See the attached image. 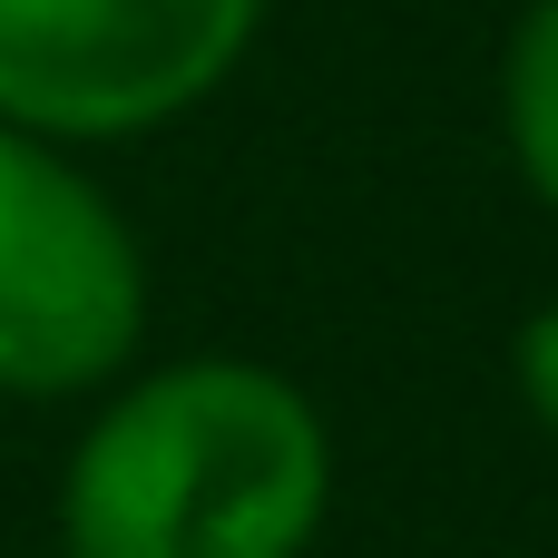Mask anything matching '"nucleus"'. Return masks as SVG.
Returning <instances> with one entry per match:
<instances>
[{"label": "nucleus", "instance_id": "obj_4", "mask_svg": "<svg viewBox=\"0 0 558 558\" xmlns=\"http://www.w3.org/2000/svg\"><path fill=\"white\" fill-rule=\"evenodd\" d=\"M510 147H520V177L539 186V206H558V0H530L520 39H510Z\"/></svg>", "mask_w": 558, "mask_h": 558}, {"label": "nucleus", "instance_id": "obj_3", "mask_svg": "<svg viewBox=\"0 0 558 558\" xmlns=\"http://www.w3.org/2000/svg\"><path fill=\"white\" fill-rule=\"evenodd\" d=\"M265 0H0V118L29 137H137L255 49Z\"/></svg>", "mask_w": 558, "mask_h": 558}, {"label": "nucleus", "instance_id": "obj_5", "mask_svg": "<svg viewBox=\"0 0 558 558\" xmlns=\"http://www.w3.org/2000/svg\"><path fill=\"white\" fill-rule=\"evenodd\" d=\"M520 392H530V412L558 432V304H539L520 324Z\"/></svg>", "mask_w": 558, "mask_h": 558}, {"label": "nucleus", "instance_id": "obj_1", "mask_svg": "<svg viewBox=\"0 0 558 558\" xmlns=\"http://www.w3.org/2000/svg\"><path fill=\"white\" fill-rule=\"evenodd\" d=\"M333 510V432L265 363H177L118 392L59 481L69 558H304Z\"/></svg>", "mask_w": 558, "mask_h": 558}, {"label": "nucleus", "instance_id": "obj_2", "mask_svg": "<svg viewBox=\"0 0 558 558\" xmlns=\"http://www.w3.org/2000/svg\"><path fill=\"white\" fill-rule=\"evenodd\" d=\"M147 265L128 216L29 128L0 118V392L59 402L137 353Z\"/></svg>", "mask_w": 558, "mask_h": 558}]
</instances>
